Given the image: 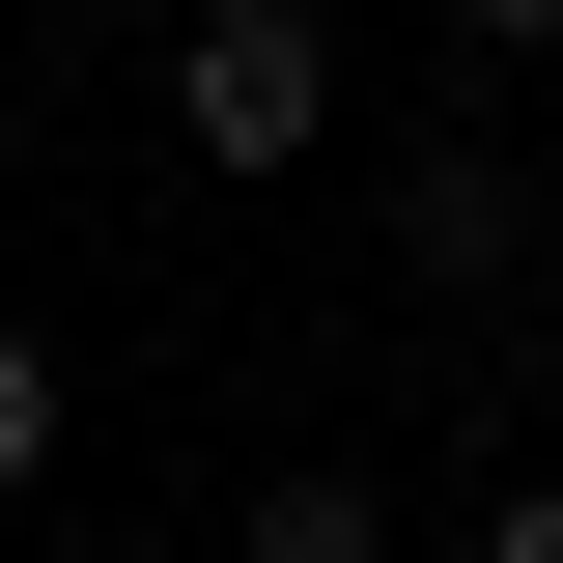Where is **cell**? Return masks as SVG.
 Instances as JSON below:
<instances>
[{
  "label": "cell",
  "mask_w": 563,
  "mask_h": 563,
  "mask_svg": "<svg viewBox=\"0 0 563 563\" xmlns=\"http://www.w3.org/2000/svg\"><path fill=\"white\" fill-rule=\"evenodd\" d=\"M169 141H198V169H310V141H339V29H310V0H198V29H169Z\"/></svg>",
  "instance_id": "6da1fadb"
},
{
  "label": "cell",
  "mask_w": 563,
  "mask_h": 563,
  "mask_svg": "<svg viewBox=\"0 0 563 563\" xmlns=\"http://www.w3.org/2000/svg\"><path fill=\"white\" fill-rule=\"evenodd\" d=\"M395 254L451 282V310H479V282L536 254V169H507V141H422V169H395Z\"/></svg>",
  "instance_id": "7a4b0ae2"
},
{
  "label": "cell",
  "mask_w": 563,
  "mask_h": 563,
  "mask_svg": "<svg viewBox=\"0 0 563 563\" xmlns=\"http://www.w3.org/2000/svg\"><path fill=\"white\" fill-rule=\"evenodd\" d=\"M225 563H395V507H366V479H254V536H225Z\"/></svg>",
  "instance_id": "3957f363"
},
{
  "label": "cell",
  "mask_w": 563,
  "mask_h": 563,
  "mask_svg": "<svg viewBox=\"0 0 563 563\" xmlns=\"http://www.w3.org/2000/svg\"><path fill=\"white\" fill-rule=\"evenodd\" d=\"M57 479V339H29V310H0V507Z\"/></svg>",
  "instance_id": "277c9868"
},
{
  "label": "cell",
  "mask_w": 563,
  "mask_h": 563,
  "mask_svg": "<svg viewBox=\"0 0 563 563\" xmlns=\"http://www.w3.org/2000/svg\"><path fill=\"white\" fill-rule=\"evenodd\" d=\"M479 563H563V479H479Z\"/></svg>",
  "instance_id": "5b68a950"
},
{
  "label": "cell",
  "mask_w": 563,
  "mask_h": 563,
  "mask_svg": "<svg viewBox=\"0 0 563 563\" xmlns=\"http://www.w3.org/2000/svg\"><path fill=\"white\" fill-rule=\"evenodd\" d=\"M451 29H479V57H536V29H563V0H451Z\"/></svg>",
  "instance_id": "8992f818"
},
{
  "label": "cell",
  "mask_w": 563,
  "mask_h": 563,
  "mask_svg": "<svg viewBox=\"0 0 563 563\" xmlns=\"http://www.w3.org/2000/svg\"><path fill=\"white\" fill-rule=\"evenodd\" d=\"M0 169H29V57H0Z\"/></svg>",
  "instance_id": "52a82bcc"
},
{
  "label": "cell",
  "mask_w": 563,
  "mask_h": 563,
  "mask_svg": "<svg viewBox=\"0 0 563 563\" xmlns=\"http://www.w3.org/2000/svg\"><path fill=\"white\" fill-rule=\"evenodd\" d=\"M85 563H113V536H85Z\"/></svg>",
  "instance_id": "ba28073f"
}]
</instances>
